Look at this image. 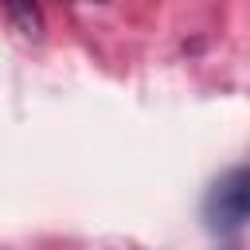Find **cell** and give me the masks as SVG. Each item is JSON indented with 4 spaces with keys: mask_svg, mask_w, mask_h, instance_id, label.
<instances>
[{
    "mask_svg": "<svg viewBox=\"0 0 250 250\" xmlns=\"http://www.w3.org/2000/svg\"><path fill=\"white\" fill-rule=\"evenodd\" d=\"M207 227L211 230H238L246 219V168H230L223 180H215V188L207 191L203 203Z\"/></svg>",
    "mask_w": 250,
    "mask_h": 250,
    "instance_id": "6da1fadb",
    "label": "cell"
}]
</instances>
